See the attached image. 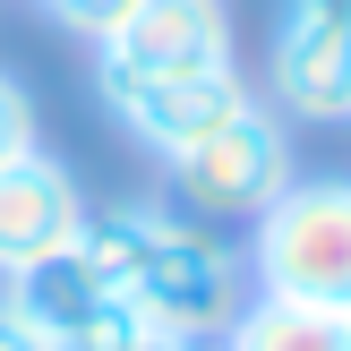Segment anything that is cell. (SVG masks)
<instances>
[{"mask_svg": "<svg viewBox=\"0 0 351 351\" xmlns=\"http://www.w3.org/2000/svg\"><path fill=\"white\" fill-rule=\"evenodd\" d=\"M86 215H95V206H86L77 171H69L60 154H43V146L9 154V163H0V274L69 249V240L86 232Z\"/></svg>", "mask_w": 351, "mask_h": 351, "instance_id": "obj_8", "label": "cell"}, {"mask_svg": "<svg viewBox=\"0 0 351 351\" xmlns=\"http://www.w3.org/2000/svg\"><path fill=\"white\" fill-rule=\"evenodd\" d=\"M266 95L291 120L351 112V0H283L266 43Z\"/></svg>", "mask_w": 351, "mask_h": 351, "instance_id": "obj_6", "label": "cell"}, {"mask_svg": "<svg viewBox=\"0 0 351 351\" xmlns=\"http://www.w3.org/2000/svg\"><path fill=\"white\" fill-rule=\"evenodd\" d=\"M171 189H180L189 215L206 223H257L274 197H283L300 171H291V129L274 103H240L215 137H197L189 154H171Z\"/></svg>", "mask_w": 351, "mask_h": 351, "instance_id": "obj_3", "label": "cell"}, {"mask_svg": "<svg viewBox=\"0 0 351 351\" xmlns=\"http://www.w3.org/2000/svg\"><path fill=\"white\" fill-rule=\"evenodd\" d=\"M26 146H34V95L0 69V163H9V154H26Z\"/></svg>", "mask_w": 351, "mask_h": 351, "instance_id": "obj_11", "label": "cell"}, {"mask_svg": "<svg viewBox=\"0 0 351 351\" xmlns=\"http://www.w3.org/2000/svg\"><path fill=\"white\" fill-rule=\"evenodd\" d=\"M249 283L266 300L351 308V180H291L257 215Z\"/></svg>", "mask_w": 351, "mask_h": 351, "instance_id": "obj_2", "label": "cell"}, {"mask_svg": "<svg viewBox=\"0 0 351 351\" xmlns=\"http://www.w3.org/2000/svg\"><path fill=\"white\" fill-rule=\"evenodd\" d=\"M34 9L60 17V26H69V34H86V43H103V34H112L120 17L137 9V0H34Z\"/></svg>", "mask_w": 351, "mask_h": 351, "instance_id": "obj_10", "label": "cell"}, {"mask_svg": "<svg viewBox=\"0 0 351 351\" xmlns=\"http://www.w3.org/2000/svg\"><path fill=\"white\" fill-rule=\"evenodd\" d=\"M77 240L129 291V308L163 335H232V317L249 308V266L171 206H146V197L103 206V215H86Z\"/></svg>", "mask_w": 351, "mask_h": 351, "instance_id": "obj_1", "label": "cell"}, {"mask_svg": "<svg viewBox=\"0 0 351 351\" xmlns=\"http://www.w3.org/2000/svg\"><path fill=\"white\" fill-rule=\"evenodd\" d=\"M343 326H351V308H343Z\"/></svg>", "mask_w": 351, "mask_h": 351, "instance_id": "obj_14", "label": "cell"}, {"mask_svg": "<svg viewBox=\"0 0 351 351\" xmlns=\"http://www.w3.org/2000/svg\"><path fill=\"white\" fill-rule=\"evenodd\" d=\"M0 308L26 317L51 351H120V343L146 335V317H137L129 291L95 266L86 240H69V249H51V257H34V266L0 274ZM154 335H163V326H154Z\"/></svg>", "mask_w": 351, "mask_h": 351, "instance_id": "obj_4", "label": "cell"}, {"mask_svg": "<svg viewBox=\"0 0 351 351\" xmlns=\"http://www.w3.org/2000/svg\"><path fill=\"white\" fill-rule=\"evenodd\" d=\"M197 69H232V9L223 0H137L95 43V86L197 77Z\"/></svg>", "mask_w": 351, "mask_h": 351, "instance_id": "obj_5", "label": "cell"}, {"mask_svg": "<svg viewBox=\"0 0 351 351\" xmlns=\"http://www.w3.org/2000/svg\"><path fill=\"white\" fill-rule=\"evenodd\" d=\"M95 95H103V112H112L146 154H163V163H171V154H189L197 137H215L223 120L240 112V103H257V95H249V77H240V60H232V69H197V77L95 86Z\"/></svg>", "mask_w": 351, "mask_h": 351, "instance_id": "obj_7", "label": "cell"}, {"mask_svg": "<svg viewBox=\"0 0 351 351\" xmlns=\"http://www.w3.org/2000/svg\"><path fill=\"white\" fill-rule=\"evenodd\" d=\"M171 351H223V335H180Z\"/></svg>", "mask_w": 351, "mask_h": 351, "instance_id": "obj_13", "label": "cell"}, {"mask_svg": "<svg viewBox=\"0 0 351 351\" xmlns=\"http://www.w3.org/2000/svg\"><path fill=\"white\" fill-rule=\"evenodd\" d=\"M0 351H51L43 335H34L26 317H9V308H0Z\"/></svg>", "mask_w": 351, "mask_h": 351, "instance_id": "obj_12", "label": "cell"}, {"mask_svg": "<svg viewBox=\"0 0 351 351\" xmlns=\"http://www.w3.org/2000/svg\"><path fill=\"white\" fill-rule=\"evenodd\" d=\"M343 120H351V112H343Z\"/></svg>", "mask_w": 351, "mask_h": 351, "instance_id": "obj_15", "label": "cell"}, {"mask_svg": "<svg viewBox=\"0 0 351 351\" xmlns=\"http://www.w3.org/2000/svg\"><path fill=\"white\" fill-rule=\"evenodd\" d=\"M223 351H351V326H343V308H300V300H266L257 291L232 317Z\"/></svg>", "mask_w": 351, "mask_h": 351, "instance_id": "obj_9", "label": "cell"}]
</instances>
